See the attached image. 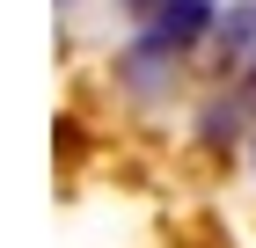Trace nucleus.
<instances>
[{
    "mask_svg": "<svg viewBox=\"0 0 256 248\" xmlns=\"http://www.w3.org/2000/svg\"><path fill=\"white\" fill-rule=\"evenodd\" d=\"M212 15H220V0H161V7L139 22V29H146L161 51H176V58H183L190 44H205V37H212Z\"/></svg>",
    "mask_w": 256,
    "mask_h": 248,
    "instance_id": "1",
    "label": "nucleus"
},
{
    "mask_svg": "<svg viewBox=\"0 0 256 248\" xmlns=\"http://www.w3.org/2000/svg\"><path fill=\"white\" fill-rule=\"evenodd\" d=\"M118 80H124V88H132L139 102H154L161 88L176 80V51H161V44L146 37V29H132V44H124V51H118Z\"/></svg>",
    "mask_w": 256,
    "mask_h": 248,
    "instance_id": "2",
    "label": "nucleus"
},
{
    "mask_svg": "<svg viewBox=\"0 0 256 248\" xmlns=\"http://www.w3.org/2000/svg\"><path fill=\"white\" fill-rule=\"evenodd\" d=\"M212 44H220V58H234V66L256 51V0L220 7V15H212Z\"/></svg>",
    "mask_w": 256,
    "mask_h": 248,
    "instance_id": "3",
    "label": "nucleus"
},
{
    "mask_svg": "<svg viewBox=\"0 0 256 248\" xmlns=\"http://www.w3.org/2000/svg\"><path fill=\"white\" fill-rule=\"evenodd\" d=\"M242 102H249V95H220L212 110L198 117V132L212 139V146H227V139H242Z\"/></svg>",
    "mask_w": 256,
    "mask_h": 248,
    "instance_id": "4",
    "label": "nucleus"
},
{
    "mask_svg": "<svg viewBox=\"0 0 256 248\" xmlns=\"http://www.w3.org/2000/svg\"><path fill=\"white\" fill-rule=\"evenodd\" d=\"M242 95H249V102H256V51H249V58H242Z\"/></svg>",
    "mask_w": 256,
    "mask_h": 248,
    "instance_id": "5",
    "label": "nucleus"
},
{
    "mask_svg": "<svg viewBox=\"0 0 256 248\" xmlns=\"http://www.w3.org/2000/svg\"><path fill=\"white\" fill-rule=\"evenodd\" d=\"M249 168H256V139H249Z\"/></svg>",
    "mask_w": 256,
    "mask_h": 248,
    "instance_id": "6",
    "label": "nucleus"
}]
</instances>
